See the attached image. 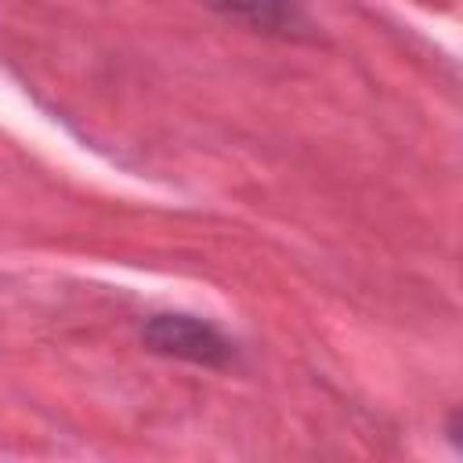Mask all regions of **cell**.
I'll return each mask as SVG.
<instances>
[{
  "label": "cell",
  "instance_id": "obj_1",
  "mask_svg": "<svg viewBox=\"0 0 463 463\" xmlns=\"http://www.w3.org/2000/svg\"><path fill=\"white\" fill-rule=\"evenodd\" d=\"M141 340L166 358H181V362H195L206 369H221L235 358V344L213 326L203 322L195 315H152L141 329Z\"/></svg>",
  "mask_w": 463,
  "mask_h": 463
},
{
  "label": "cell",
  "instance_id": "obj_2",
  "mask_svg": "<svg viewBox=\"0 0 463 463\" xmlns=\"http://www.w3.org/2000/svg\"><path fill=\"white\" fill-rule=\"evenodd\" d=\"M203 4L260 33H293L304 22L300 0H203Z\"/></svg>",
  "mask_w": 463,
  "mask_h": 463
}]
</instances>
